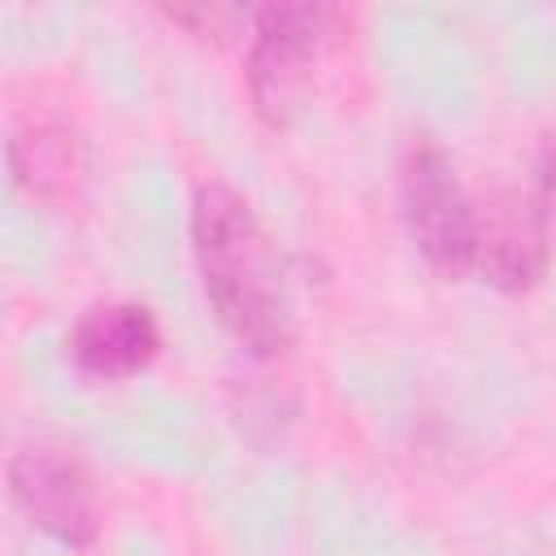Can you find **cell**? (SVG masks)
<instances>
[{"label": "cell", "instance_id": "1", "mask_svg": "<svg viewBox=\"0 0 556 556\" xmlns=\"http://www.w3.org/2000/svg\"><path fill=\"white\" fill-rule=\"evenodd\" d=\"M191 252L204 300L222 330L252 356H282L295 339V304L282 256L252 213V204L226 182H200L191 200Z\"/></svg>", "mask_w": 556, "mask_h": 556}, {"label": "cell", "instance_id": "2", "mask_svg": "<svg viewBox=\"0 0 556 556\" xmlns=\"http://www.w3.org/2000/svg\"><path fill=\"white\" fill-rule=\"evenodd\" d=\"M343 13L326 4H265L252 9L248 30V100L256 117L274 130L291 126V117L304 109L313 91V65L334 35V22Z\"/></svg>", "mask_w": 556, "mask_h": 556}, {"label": "cell", "instance_id": "3", "mask_svg": "<svg viewBox=\"0 0 556 556\" xmlns=\"http://www.w3.org/2000/svg\"><path fill=\"white\" fill-rule=\"evenodd\" d=\"M400 213L413 248L443 282H460L473 269L478 204L465 195L447 152L430 139L408 143L400 161Z\"/></svg>", "mask_w": 556, "mask_h": 556}, {"label": "cell", "instance_id": "4", "mask_svg": "<svg viewBox=\"0 0 556 556\" xmlns=\"http://www.w3.org/2000/svg\"><path fill=\"white\" fill-rule=\"evenodd\" d=\"M9 500L65 547H91L100 534V491L83 456L61 443H26L9 456Z\"/></svg>", "mask_w": 556, "mask_h": 556}, {"label": "cell", "instance_id": "5", "mask_svg": "<svg viewBox=\"0 0 556 556\" xmlns=\"http://www.w3.org/2000/svg\"><path fill=\"white\" fill-rule=\"evenodd\" d=\"M552 261V222L534 191L504 187L478 208L473 269L504 295H526L543 282Z\"/></svg>", "mask_w": 556, "mask_h": 556}, {"label": "cell", "instance_id": "6", "mask_svg": "<svg viewBox=\"0 0 556 556\" xmlns=\"http://www.w3.org/2000/svg\"><path fill=\"white\" fill-rule=\"evenodd\" d=\"M70 352H74L83 374L104 378V382H122V378L143 374L161 356V326H156L152 308L130 304V300L91 304L74 321Z\"/></svg>", "mask_w": 556, "mask_h": 556}, {"label": "cell", "instance_id": "7", "mask_svg": "<svg viewBox=\"0 0 556 556\" xmlns=\"http://www.w3.org/2000/svg\"><path fill=\"white\" fill-rule=\"evenodd\" d=\"M9 178L26 200L74 204L87 182V143L65 122H30L9 139Z\"/></svg>", "mask_w": 556, "mask_h": 556}, {"label": "cell", "instance_id": "8", "mask_svg": "<svg viewBox=\"0 0 556 556\" xmlns=\"http://www.w3.org/2000/svg\"><path fill=\"white\" fill-rule=\"evenodd\" d=\"M161 17L208 43H235L243 30H252V13L235 4H165Z\"/></svg>", "mask_w": 556, "mask_h": 556}, {"label": "cell", "instance_id": "9", "mask_svg": "<svg viewBox=\"0 0 556 556\" xmlns=\"http://www.w3.org/2000/svg\"><path fill=\"white\" fill-rule=\"evenodd\" d=\"M534 195H539V204H543V213H547V222H552V230H556V135L543 143V152H539V182H534Z\"/></svg>", "mask_w": 556, "mask_h": 556}]
</instances>
